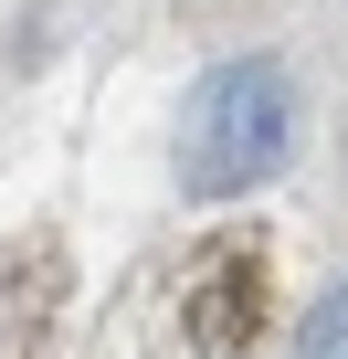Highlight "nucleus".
<instances>
[{"label": "nucleus", "instance_id": "nucleus-1", "mask_svg": "<svg viewBox=\"0 0 348 359\" xmlns=\"http://www.w3.org/2000/svg\"><path fill=\"white\" fill-rule=\"evenodd\" d=\"M274 148H285V74H274V64H222V74H201V95H190V148H180L190 191H253V180L274 169Z\"/></svg>", "mask_w": 348, "mask_h": 359}, {"label": "nucleus", "instance_id": "nucleus-2", "mask_svg": "<svg viewBox=\"0 0 348 359\" xmlns=\"http://www.w3.org/2000/svg\"><path fill=\"white\" fill-rule=\"evenodd\" d=\"M295 359H348V285H327L295 327Z\"/></svg>", "mask_w": 348, "mask_h": 359}]
</instances>
